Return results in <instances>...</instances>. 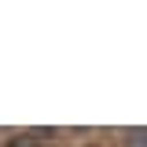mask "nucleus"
<instances>
[{"instance_id": "nucleus-1", "label": "nucleus", "mask_w": 147, "mask_h": 147, "mask_svg": "<svg viewBox=\"0 0 147 147\" xmlns=\"http://www.w3.org/2000/svg\"><path fill=\"white\" fill-rule=\"evenodd\" d=\"M121 144L125 147H147V129H125L121 132Z\"/></svg>"}, {"instance_id": "nucleus-2", "label": "nucleus", "mask_w": 147, "mask_h": 147, "mask_svg": "<svg viewBox=\"0 0 147 147\" xmlns=\"http://www.w3.org/2000/svg\"><path fill=\"white\" fill-rule=\"evenodd\" d=\"M7 147H40V144H37L33 136H26V132H22V136H15V140H11Z\"/></svg>"}]
</instances>
